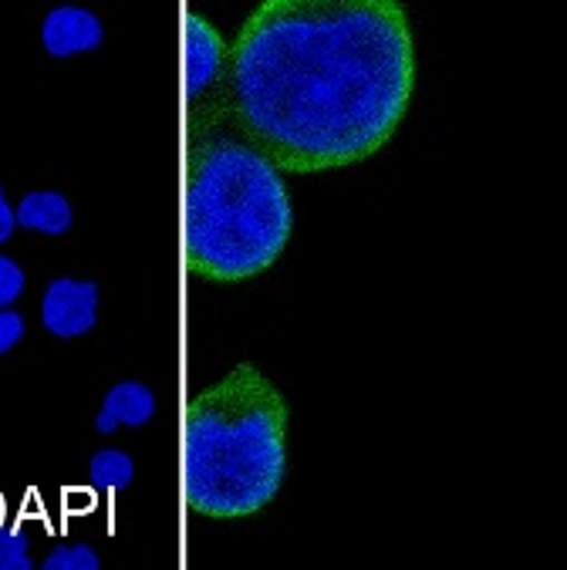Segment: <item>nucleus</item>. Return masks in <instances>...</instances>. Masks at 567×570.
<instances>
[{
  "instance_id": "1",
  "label": "nucleus",
  "mask_w": 567,
  "mask_h": 570,
  "mask_svg": "<svg viewBox=\"0 0 567 570\" xmlns=\"http://www.w3.org/2000/svg\"><path fill=\"white\" fill-rule=\"evenodd\" d=\"M412 85L399 0H261L231 51L241 132L297 176L375 156L405 119Z\"/></svg>"
},
{
  "instance_id": "2",
  "label": "nucleus",
  "mask_w": 567,
  "mask_h": 570,
  "mask_svg": "<svg viewBox=\"0 0 567 570\" xmlns=\"http://www.w3.org/2000/svg\"><path fill=\"white\" fill-rule=\"evenodd\" d=\"M287 473V405L257 372L237 365L186 405V500L213 520L264 510Z\"/></svg>"
},
{
  "instance_id": "3",
  "label": "nucleus",
  "mask_w": 567,
  "mask_h": 570,
  "mask_svg": "<svg viewBox=\"0 0 567 570\" xmlns=\"http://www.w3.org/2000/svg\"><path fill=\"white\" fill-rule=\"evenodd\" d=\"M294 209L281 169L231 139L199 142L186 176V257L213 284L264 274L287 247Z\"/></svg>"
},
{
  "instance_id": "4",
  "label": "nucleus",
  "mask_w": 567,
  "mask_h": 570,
  "mask_svg": "<svg viewBox=\"0 0 567 570\" xmlns=\"http://www.w3.org/2000/svg\"><path fill=\"white\" fill-rule=\"evenodd\" d=\"M98 321V284L95 281H75L58 277L48 284L41 301V324L55 337H81Z\"/></svg>"
},
{
  "instance_id": "5",
  "label": "nucleus",
  "mask_w": 567,
  "mask_h": 570,
  "mask_svg": "<svg viewBox=\"0 0 567 570\" xmlns=\"http://www.w3.org/2000/svg\"><path fill=\"white\" fill-rule=\"evenodd\" d=\"M101 21L85 11V8H55L45 24H41V41H45V51L55 55V58H68V55H85V51H95L101 45Z\"/></svg>"
},
{
  "instance_id": "6",
  "label": "nucleus",
  "mask_w": 567,
  "mask_h": 570,
  "mask_svg": "<svg viewBox=\"0 0 567 570\" xmlns=\"http://www.w3.org/2000/svg\"><path fill=\"white\" fill-rule=\"evenodd\" d=\"M226 45L206 18H189L186 24V88L189 95H203L223 75Z\"/></svg>"
},
{
  "instance_id": "7",
  "label": "nucleus",
  "mask_w": 567,
  "mask_h": 570,
  "mask_svg": "<svg viewBox=\"0 0 567 570\" xmlns=\"http://www.w3.org/2000/svg\"><path fill=\"white\" fill-rule=\"evenodd\" d=\"M156 415V395L146 382H119L111 385L98 415H95V432L111 435L116 429H143Z\"/></svg>"
},
{
  "instance_id": "8",
  "label": "nucleus",
  "mask_w": 567,
  "mask_h": 570,
  "mask_svg": "<svg viewBox=\"0 0 567 570\" xmlns=\"http://www.w3.org/2000/svg\"><path fill=\"white\" fill-rule=\"evenodd\" d=\"M71 203L55 189H35L18 203V226L45 237H61L71 230Z\"/></svg>"
},
{
  "instance_id": "9",
  "label": "nucleus",
  "mask_w": 567,
  "mask_h": 570,
  "mask_svg": "<svg viewBox=\"0 0 567 570\" xmlns=\"http://www.w3.org/2000/svg\"><path fill=\"white\" fill-rule=\"evenodd\" d=\"M88 476L98 490H126L136 480V460L123 449H98L88 460Z\"/></svg>"
},
{
  "instance_id": "10",
  "label": "nucleus",
  "mask_w": 567,
  "mask_h": 570,
  "mask_svg": "<svg viewBox=\"0 0 567 570\" xmlns=\"http://www.w3.org/2000/svg\"><path fill=\"white\" fill-rule=\"evenodd\" d=\"M101 560L88 543H65L45 557V570H98Z\"/></svg>"
},
{
  "instance_id": "11",
  "label": "nucleus",
  "mask_w": 567,
  "mask_h": 570,
  "mask_svg": "<svg viewBox=\"0 0 567 570\" xmlns=\"http://www.w3.org/2000/svg\"><path fill=\"white\" fill-rule=\"evenodd\" d=\"M28 287V277L21 271V264L8 254H0V307H11Z\"/></svg>"
},
{
  "instance_id": "12",
  "label": "nucleus",
  "mask_w": 567,
  "mask_h": 570,
  "mask_svg": "<svg viewBox=\"0 0 567 570\" xmlns=\"http://www.w3.org/2000/svg\"><path fill=\"white\" fill-rule=\"evenodd\" d=\"M31 550L21 533H0V570H31Z\"/></svg>"
},
{
  "instance_id": "13",
  "label": "nucleus",
  "mask_w": 567,
  "mask_h": 570,
  "mask_svg": "<svg viewBox=\"0 0 567 570\" xmlns=\"http://www.w3.org/2000/svg\"><path fill=\"white\" fill-rule=\"evenodd\" d=\"M25 331H28V324L18 311L0 307V355H8L14 345H21Z\"/></svg>"
},
{
  "instance_id": "14",
  "label": "nucleus",
  "mask_w": 567,
  "mask_h": 570,
  "mask_svg": "<svg viewBox=\"0 0 567 570\" xmlns=\"http://www.w3.org/2000/svg\"><path fill=\"white\" fill-rule=\"evenodd\" d=\"M14 226H18V209L8 203L4 186H0V247H4L14 237Z\"/></svg>"
}]
</instances>
